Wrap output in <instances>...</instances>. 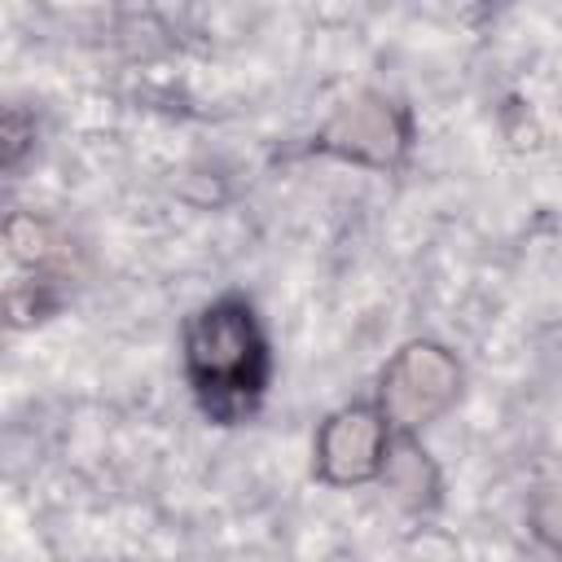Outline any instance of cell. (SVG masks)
Here are the masks:
<instances>
[{
    "label": "cell",
    "mask_w": 562,
    "mask_h": 562,
    "mask_svg": "<svg viewBox=\"0 0 562 562\" xmlns=\"http://www.w3.org/2000/svg\"><path fill=\"white\" fill-rule=\"evenodd\" d=\"M180 369L202 417L237 426L259 413L272 386V342L246 294H220L184 316Z\"/></svg>",
    "instance_id": "obj_1"
},
{
    "label": "cell",
    "mask_w": 562,
    "mask_h": 562,
    "mask_svg": "<svg viewBox=\"0 0 562 562\" xmlns=\"http://www.w3.org/2000/svg\"><path fill=\"white\" fill-rule=\"evenodd\" d=\"M4 312L13 329L48 321L66 294H70V250L66 237L35 211H9L4 215Z\"/></svg>",
    "instance_id": "obj_2"
},
{
    "label": "cell",
    "mask_w": 562,
    "mask_h": 562,
    "mask_svg": "<svg viewBox=\"0 0 562 562\" xmlns=\"http://www.w3.org/2000/svg\"><path fill=\"white\" fill-rule=\"evenodd\" d=\"M461 382H465L461 360L443 342L413 338L382 364L373 404L395 435L417 439V430L439 422L461 400Z\"/></svg>",
    "instance_id": "obj_3"
},
{
    "label": "cell",
    "mask_w": 562,
    "mask_h": 562,
    "mask_svg": "<svg viewBox=\"0 0 562 562\" xmlns=\"http://www.w3.org/2000/svg\"><path fill=\"white\" fill-rule=\"evenodd\" d=\"M307 149L369 171H400L413 154V110L373 88L356 92L316 127Z\"/></svg>",
    "instance_id": "obj_4"
},
{
    "label": "cell",
    "mask_w": 562,
    "mask_h": 562,
    "mask_svg": "<svg viewBox=\"0 0 562 562\" xmlns=\"http://www.w3.org/2000/svg\"><path fill=\"white\" fill-rule=\"evenodd\" d=\"M395 430L378 413V404H342L334 408L312 439V474L325 487H360L386 474Z\"/></svg>",
    "instance_id": "obj_5"
},
{
    "label": "cell",
    "mask_w": 562,
    "mask_h": 562,
    "mask_svg": "<svg viewBox=\"0 0 562 562\" xmlns=\"http://www.w3.org/2000/svg\"><path fill=\"white\" fill-rule=\"evenodd\" d=\"M382 479H386V487H391L408 509L435 505V496H439V474H435L430 457L417 448V439H408V435H395Z\"/></svg>",
    "instance_id": "obj_6"
},
{
    "label": "cell",
    "mask_w": 562,
    "mask_h": 562,
    "mask_svg": "<svg viewBox=\"0 0 562 562\" xmlns=\"http://www.w3.org/2000/svg\"><path fill=\"white\" fill-rule=\"evenodd\" d=\"M527 527L540 544H549L553 553H562V474L540 479L527 496Z\"/></svg>",
    "instance_id": "obj_7"
},
{
    "label": "cell",
    "mask_w": 562,
    "mask_h": 562,
    "mask_svg": "<svg viewBox=\"0 0 562 562\" xmlns=\"http://www.w3.org/2000/svg\"><path fill=\"white\" fill-rule=\"evenodd\" d=\"M31 145H35V119L22 105H9L4 110V171H18Z\"/></svg>",
    "instance_id": "obj_8"
}]
</instances>
